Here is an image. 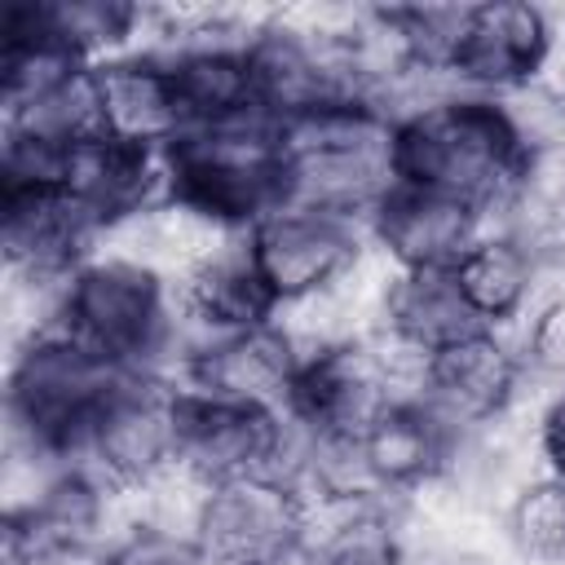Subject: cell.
<instances>
[{"label":"cell","instance_id":"obj_1","mask_svg":"<svg viewBox=\"0 0 565 565\" xmlns=\"http://www.w3.org/2000/svg\"><path fill=\"white\" fill-rule=\"evenodd\" d=\"M287 203L366 230L397 185V119L371 102H331L278 128Z\"/></svg>","mask_w":565,"mask_h":565},{"label":"cell","instance_id":"obj_2","mask_svg":"<svg viewBox=\"0 0 565 565\" xmlns=\"http://www.w3.org/2000/svg\"><path fill=\"white\" fill-rule=\"evenodd\" d=\"M530 159L494 97L441 93L397 119V181L455 194L494 216Z\"/></svg>","mask_w":565,"mask_h":565},{"label":"cell","instance_id":"obj_3","mask_svg":"<svg viewBox=\"0 0 565 565\" xmlns=\"http://www.w3.org/2000/svg\"><path fill=\"white\" fill-rule=\"evenodd\" d=\"M57 327L119 371H172L177 296L154 269L97 247L57 296Z\"/></svg>","mask_w":565,"mask_h":565},{"label":"cell","instance_id":"obj_4","mask_svg":"<svg viewBox=\"0 0 565 565\" xmlns=\"http://www.w3.org/2000/svg\"><path fill=\"white\" fill-rule=\"evenodd\" d=\"M168 194L199 207L230 234H247L260 216L287 203L278 124L247 115L185 128L163 154Z\"/></svg>","mask_w":565,"mask_h":565},{"label":"cell","instance_id":"obj_5","mask_svg":"<svg viewBox=\"0 0 565 565\" xmlns=\"http://www.w3.org/2000/svg\"><path fill=\"white\" fill-rule=\"evenodd\" d=\"M124 371L79 344L71 331L49 327L9 353L4 375V424L9 437L31 441L49 455L75 459L79 441Z\"/></svg>","mask_w":565,"mask_h":565},{"label":"cell","instance_id":"obj_6","mask_svg":"<svg viewBox=\"0 0 565 565\" xmlns=\"http://www.w3.org/2000/svg\"><path fill=\"white\" fill-rule=\"evenodd\" d=\"M185 388L163 371H124L97 406L75 463L102 481L132 490L181 459Z\"/></svg>","mask_w":565,"mask_h":565},{"label":"cell","instance_id":"obj_7","mask_svg":"<svg viewBox=\"0 0 565 565\" xmlns=\"http://www.w3.org/2000/svg\"><path fill=\"white\" fill-rule=\"evenodd\" d=\"M194 543L207 565H305L309 503L287 472L221 481L207 490Z\"/></svg>","mask_w":565,"mask_h":565},{"label":"cell","instance_id":"obj_8","mask_svg":"<svg viewBox=\"0 0 565 565\" xmlns=\"http://www.w3.org/2000/svg\"><path fill=\"white\" fill-rule=\"evenodd\" d=\"M243 247L278 313L282 305L327 291L358 260V252L366 247V234L340 216L282 203L243 234Z\"/></svg>","mask_w":565,"mask_h":565},{"label":"cell","instance_id":"obj_9","mask_svg":"<svg viewBox=\"0 0 565 565\" xmlns=\"http://www.w3.org/2000/svg\"><path fill=\"white\" fill-rule=\"evenodd\" d=\"M530 393V375L512 331L481 327L459 344L433 353L419 402L455 433L468 437L508 419Z\"/></svg>","mask_w":565,"mask_h":565},{"label":"cell","instance_id":"obj_10","mask_svg":"<svg viewBox=\"0 0 565 565\" xmlns=\"http://www.w3.org/2000/svg\"><path fill=\"white\" fill-rule=\"evenodd\" d=\"M552 62V9L525 0H486L468 4L450 84L477 97H503L521 84L547 75Z\"/></svg>","mask_w":565,"mask_h":565},{"label":"cell","instance_id":"obj_11","mask_svg":"<svg viewBox=\"0 0 565 565\" xmlns=\"http://www.w3.org/2000/svg\"><path fill=\"white\" fill-rule=\"evenodd\" d=\"M291 459H296V424L282 411H256V406L185 393L177 463H185L207 486L260 477V472L291 477Z\"/></svg>","mask_w":565,"mask_h":565},{"label":"cell","instance_id":"obj_12","mask_svg":"<svg viewBox=\"0 0 565 565\" xmlns=\"http://www.w3.org/2000/svg\"><path fill=\"white\" fill-rule=\"evenodd\" d=\"M300 362H305V353L269 318V322L221 331V335L203 340L185 358V366L177 371V384L185 393H199L212 402H234V406L287 415Z\"/></svg>","mask_w":565,"mask_h":565},{"label":"cell","instance_id":"obj_13","mask_svg":"<svg viewBox=\"0 0 565 565\" xmlns=\"http://www.w3.org/2000/svg\"><path fill=\"white\" fill-rule=\"evenodd\" d=\"M486 225L490 216L481 207L441 190L397 181L380 199L362 234L397 274H419V269H450Z\"/></svg>","mask_w":565,"mask_h":565},{"label":"cell","instance_id":"obj_14","mask_svg":"<svg viewBox=\"0 0 565 565\" xmlns=\"http://www.w3.org/2000/svg\"><path fill=\"white\" fill-rule=\"evenodd\" d=\"M0 221H4V274L53 287H62L106 238L102 225L62 185L0 190Z\"/></svg>","mask_w":565,"mask_h":565},{"label":"cell","instance_id":"obj_15","mask_svg":"<svg viewBox=\"0 0 565 565\" xmlns=\"http://www.w3.org/2000/svg\"><path fill=\"white\" fill-rule=\"evenodd\" d=\"M397 397L366 340L309 353L300 362L287 419L305 437H362Z\"/></svg>","mask_w":565,"mask_h":565},{"label":"cell","instance_id":"obj_16","mask_svg":"<svg viewBox=\"0 0 565 565\" xmlns=\"http://www.w3.org/2000/svg\"><path fill=\"white\" fill-rule=\"evenodd\" d=\"M93 93H97V132L119 146L168 154L190 128L163 53L132 49L93 66Z\"/></svg>","mask_w":565,"mask_h":565},{"label":"cell","instance_id":"obj_17","mask_svg":"<svg viewBox=\"0 0 565 565\" xmlns=\"http://www.w3.org/2000/svg\"><path fill=\"white\" fill-rule=\"evenodd\" d=\"M62 190L102 225V234H110L168 199V163L163 154L132 150L110 137H88L71 150Z\"/></svg>","mask_w":565,"mask_h":565},{"label":"cell","instance_id":"obj_18","mask_svg":"<svg viewBox=\"0 0 565 565\" xmlns=\"http://www.w3.org/2000/svg\"><path fill=\"white\" fill-rule=\"evenodd\" d=\"M455 446H459V437L419 397L393 402L362 433L366 468H371V477L388 503H402L415 490L441 481L455 463Z\"/></svg>","mask_w":565,"mask_h":565},{"label":"cell","instance_id":"obj_19","mask_svg":"<svg viewBox=\"0 0 565 565\" xmlns=\"http://www.w3.org/2000/svg\"><path fill=\"white\" fill-rule=\"evenodd\" d=\"M450 274L468 309L477 313V322L494 331H516V322L530 313V305L552 282V269L516 234L499 225H486L477 243L450 265Z\"/></svg>","mask_w":565,"mask_h":565},{"label":"cell","instance_id":"obj_20","mask_svg":"<svg viewBox=\"0 0 565 565\" xmlns=\"http://www.w3.org/2000/svg\"><path fill=\"white\" fill-rule=\"evenodd\" d=\"M247 44H238V40H199V44L163 53L168 66H172L177 97H181V110H185L190 128L256 115Z\"/></svg>","mask_w":565,"mask_h":565},{"label":"cell","instance_id":"obj_21","mask_svg":"<svg viewBox=\"0 0 565 565\" xmlns=\"http://www.w3.org/2000/svg\"><path fill=\"white\" fill-rule=\"evenodd\" d=\"M384 331H393L402 344L433 358L459 344L463 335L481 331V322L468 309L450 269H419V274H397L384 309Z\"/></svg>","mask_w":565,"mask_h":565},{"label":"cell","instance_id":"obj_22","mask_svg":"<svg viewBox=\"0 0 565 565\" xmlns=\"http://www.w3.org/2000/svg\"><path fill=\"white\" fill-rule=\"evenodd\" d=\"M35 22L49 40H57L75 62L102 66L119 53L141 49L146 40V4L128 0H31Z\"/></svg>","mask_w":565,"mask_h":565},{"label":"cell","instance_id":"obj_23","mask_svg":"<svg viewBox=\"0 0 565 565\" xmlns=\"http://www.w3.org/2000/svg\"><path fill=\"white\" fill-rule=\"evenodd\" d=\"M512 561H565V481L539 472L499 512Z\"/></svg>","mask_w":565,"mask_h":565},{"label":"cell","instance_id":"obj_24","mask_svg":"<svg viewBox=\"0 0 565 565\" xmlns=\"http://www.w3.org/2000/svg\"><path fill=\"white\" fill-rule=\"evenodd\" d=\"M516 349L530 384L565 388V278L547 282L530 313L516 322Z\"/></svg>","mask_w":565,"mask_h":565},{"label":"cell","instance_id":"obj_25","mask_svg":"<svg viewBox=\"0 0 565 565\" xmlns=\"http://www.w3.org/2000/svg\"><path fill=\"white\" fill-rule=\"evenodd\" d=\"M97 565H207L194 534L159 530V525H128L119 539L102 547Z\"/></svg>","mask_w":565,"mask_h":565},{"label":"cell","instance_id":"obj_26","mask_svg":"<svg viewBox=\"0 0 565 565\" xmlns=\"http://www.w3.org/2000/svg\"><path fill=\"white\" fill-rule=\"evenodd\" d=\"M534 441H539V463L547 477L565 481V388H552L539 402V424H534Z\"/></svg>","mask_w":565,"mask_h":565},{"label":"cell","instance_id":"obj_27","mask_svg":"<svg viewBox=\"0 0 565 565\" xmlns=\"http://www.w3.org/2000/svg\"><path fill=\"white\" fill-rule=\"evenodd\" d=\"M547 79L565 88V9H552V62H547Z\"/></svg>","mask_w":565,"mask_h":565}]
</instances>
